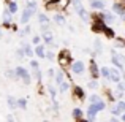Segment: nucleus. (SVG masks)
I'll return each mask as SVG.
<instances>
[{
    "label": "nucleus",
    "instance_id": "nucleus-19",
    "mask_svg": "<svg viewBox=\"0 0 125 122\" xmlns=\"http://www.w3.org/2000/svg\"><path fill=\"white\" fill-rule=\"evenodd\" d=\"M33 51H35V55H37V57L46 59V46L44 44H37L33 48Z\"/></svg>",
    "mask_w": 125,
    "mask_h": 122
},
{
    "label": "nucleus",
    "instance_id": "nucleus-39",
    "mask_svg": "<svg viewBox=\"0 0 125 122\" xmlns=\"http://www.w3.org/2000/svg\"><path fill=\"white\" fill-rule=\"evenodd\" d=\"M51 30V24H40V32L44 33V32H49Z\"/></svg>",
    "mask_w": 125,
    "mask_h": 122
},
{
    "label": "nucleus",
    "instance_id": "nucleus-33",
    "mask_svg": "<svg viewBox=\"0 0 125 122\" xmlns=\"http://www.w3.org/2000/svg\"><path fill=\"white\" fill-rule=\"evenodd\" d=\"M48 92H49V95H51V100H55V95H57V89L52 87V84H49V86H48Z\"/></svg>",
    "mask_w": 125,
    "mask_h": 122
},
{
    "label": "nucleus",
    "instance_id": "nucleus-12",
    "mask_svg": "<svg viewBox=\"0 0 125 122\" xmlns=\"http://www.w3.org/2000/svg\"><path fill=\"white\" fill-rule=\"evenodd\" d=\"M21 48L24 49V54H25V57H29V59H32L35 55V51H33V48L30 46V43L29 41H25V40H22L21 41Z\"/></svg>",
    "mask_w": 125,
    "mask_h": 122
},
{
    "label": "nucleus",
    "instance_id": "nucleus-4",
    "mask_svg": "<svg viewBox=\"0 0 125 122\" xmlns=\"http://www.w3.org/2000/svg\"><path fill=\"white\" fill-rule=\"evenodd\" d=\"M29 65H30V70H32V78H33L35 81L41 82V78H43V73H41V68H40V62L35 60V59H30V62H29Z\"/></svg>",
    "mask_w": 125,
    "mask_h": 122
},
{
    "label": "nucleus",
    "instance_id": "nucleus-32",
    "mask_svg": "<svg viewBox=\"0 0 125 122\" xmlns=\"http://www.w3.org/2000/svg\"><path fill=\"white\" fill-rule=\"evenodd\" d=\"M87 87L92 89V90H94V89H98V87H100V84H98V79H89Z\"/></svg>",
    "mask_w": 125,
    "mask_h": 122
},
{
    "label": "nucleus",
    "instance_id": "nucleus-40",
    "mask_svg": "<svg viewBox=\"0 0 125 122\" xmlns=\"http://www.w3.org/2000/svg\"><path fill=\"white\" fill-rule=\"evenodd\" d=\"M100 100H101V97H100V95H97V94H92L90 98H89L90 103H97V101H100Z\"/></svg>",
    "mask_w": 125,
    "mask_h": 122
},
{
    "label": "nucleus",
    "instance_id": "nucleus-18",
    "mask_svg": "<svg viewBox=\"0 0 125 122\" xmlns=\"http://www.w3.org/2000/svg\"><path fill=\"white\" fill-rule=\"evenodd\" d=\"M89 5H90L92 10H97V11H103L104 10V2L103 0H90Z\"/></svg>",
    "mask_w": 125,
    "mask_h": 122
},
{
    "label": "nucleus",
    "instance_id": "nucleus-36",
    "mask_svg": "<svg viewBox=\"0 0 125 122\" xmlns=\"http://www.w3.org/2000/svg\"><path fill=\"white\" fill-rule=\"evenodd\" d=\"M41 35H33V37H32V44L33 46H37V44H41Z\"/></svg>",
    "mask_w": 125,
    "mask_h": 122
},
{
    "label": "nucleus",
    "instance_id": "nucleus-11",
    "mask_svg": "<svg viewBox=\"0 0 125 122\" xmlns=\"http://www.w3.org/2000/svg\"><path fill=\"white\" fill-rule=\"evenodd\" d=\"M111 62H113V65L116 68L125 70V67L122 65V62H120V59H119V52H116V49H111Z\"/></svg>",
    "mask_w": 125,
    "mask_h": 122
},
{
    "label": "nucleus",
    "instance_id": "nucleus-13",
    "mask_svg": "<svg viewBox=\"0 0 125 122\" xmlns=\"http://www.w3.org/2000/svg\"><path fill=\"white\" fill-rule=\"evenodd\" d=\"M71 89H73L74 98H78V100H81V101L85 100V90H84V87H81V86H73Z\"/></svg>",
    "mask_w": 125,
    "mask_h": 122
},
{
    "label": "nucleus",
    "instance_id": "nucleus-24",
    "mask_svg": "<svg viewBox=\"0 0 125 122\" xmlns=\"http://www.w3.org/2000/svg\"><path fill=\"white\" fill-rule=\"evenodd\" d=\"M37 19H38V24H51V18L46 13H38Z\"/></svg>",
    "mask_w": 125,
    "mask_h": 122
},
{
    "label": "nucleus",
    "instance_id": "nucleus-20",
    "mask_svg": "<svg viewBox=\"0 0 125 122\" xmlns=\"http://www.w3.org/2000/svg\"><path fill=\"white\" fill-rule=\"evenodd\" d=\"M32 16H33V14H32V13L29 11L27 8H24V11H22V14H21V24H22V25H27L29 22H30Z\"/></svg>",
    "mask_w": 125,
    "mask_h": 122
},
{
    "label": "nucleus",
    "instance_id": "nucleus-30",
    "mask_svg": "<svg viewBox=\"0 0 125 122\" xmlns=\"http://www.w3.org/2000/svg\"><path fill=\"white\" fill-rule=\"evenodd\" d=\"M114 46H116V48H119V49L125 48V37H124V38L116 37V40H114Z\"/></svg>",
    "mask_w": 125,
    "mask_h": 122
},
{
    "label": "nucleus",
    "instance_id": "nucleus-2",
    "mask_svg": "<svg viewBox=\"0 0 125 122\" xmlns=\"http://www.w3.org/2000/svg\"><path fill=\"white\" fill-rule=\"evenodd\" d=\"M57 60H59V64H60L62 68L73 64V57H71L70 49H65V48L60 49V51H59V55H57Z\"/></svg>",
    "mask_w": 125,
    "mask_h": 122
},
{
    "label": "nucleus",
    "instance_id": "nucleus-48",
    "mask_svg": "<svg viewBox=\"0 0 125 122\" xmlns=\"http://www.w3.org/2000/svg\"><path fill=\"white\" fill-rule=\"evenodd\" d=\"M120 121H122V122H125V113L122 114V116H120Z\"/></svg>",
    "mask_w": 125,
    "mask_h": 122
},
{
    "label": "nucleus",
    "instance_id": "nucleus-1",
    "mask_svg": "<svg viewBox=\"0 0 125 122\" xmlns=\"http://www.w3.org/2000/svg\"><path fill=\"white\" fill-rule=\"evenodd\" d=\"M14 73H16L18 81H22L25 86H29V84L32 82V75H30V71H29L25 67H22V65H18V67L14 68Z\"/></svg>",
    "mask_w": 125,
    "mask_h": 122
},
{
    "label": "nucleus",
    "instance_id": "nucleus-5",
    "mask_svg": "<svg viewBox=\"0 0 125 122\" xmlns=\"http://www.w3.org/2000/svg\"><path fill=\"white\" fill-rule=\"evenodd\" d=\"M70 71H71V75H74V76H81V75H84V71H85V64L83 60H73V64L70 65Z\"/></svg>",
    "mask_w": 125,
    "mask_h": 122
},
{
    "label": "nucleus",
    "instance_id": "nucleus-41",
    "mask_svg": "<svg viewBox=\"0 0 125 122\" xmlns=\"http://www.w3.org/2000/svg\"><path fill=\"white\" fill-rule=\"evenodd\" d=\"M51 105H52V111L55 114H59V101L57 100H51Z\"/></svg>",
    "mask_w": 125,
    "mask_h": 122
},
{
    "label": "nucleus",
    "instance_id": "nucleus-47",
    "mask_svg": "<svg viewBox=\"0 0 125 122\" xmlns=\"http://www.w3.org/2000/svg\"><path fill=\"white\" fill-rule=\"evenodd\" d=\"M2 35H3V27L0 25V38H2Z\"/></svg>",
    "mask_w": 125,
    "mask_h": 122
},
{
    "label": "nucleus",
    "instance_id": "nucleus-8",
    "mask_svg": "<svg viewBox=\"0 0 125 122\" xmlns=\"http://www.w3.org/2000/svg\"><path fill=\"white\" fill-rule=\"evenodd\" d=\"M111 11L114 13V14L120 16L122 19H125V3H122L119 0V2H114L113 3V8H111Z\"/></svg>",
    "mask_w": 125,
    "mask_h": 122
},
{
    "label": "nucleus",
    "instance_id": "nucleus-16",
    "mask_svg": "<svg viewBox=\"0 0 125 122\" xmlns=\"http://www.w3.org/2000/svg\"><path fill=\"white\" fill-rule=\"evenodd\" d=\"M25 8L32 13V14H38V3L35 0H25Z\"/></svg>",
    "mask_w": 125,
    "mask_h": 122
},
{
    "label": "nucleus",
    "instance_id": "nucleus-31",
    "mask_svg": "<svg viewBox=\"0 0 125 122\" xmlns=\"http://www.w3.org/2000/svg\"><path fill=\"white\" fill-rule=\"evenodd\" d=\"M90 105H94L95 108H97V111L100 113V111H103L104 108H106V103H104L103 100H100V101H97V103H90Z\"/></svg>",
    "mask_w": 125,
    "mask_h": 122
},
{
    "label": "nucleus",
    "instance_id": "nucleus-34",
    "mask_svg": "<svg viewBox=\"0 0 125 122\" xmlns=\"http://www.w3.org/2000/svg\"><path fill=\"white\" fill-rule=\"evenodd\" d=\"M5 76L8 78V79H13V81H18V78H16V73H14V70H6Z\"/></svg>",
    "mask_w": 125,
    "mask_h": 122
},
{
    "label": "nucleus",
    "instance_id": "nucleus-23",
    "mask_svg": "<svg viewBox=\"0 0 125 122\" xmlns=\"http://www.w3.org/2000/svg\"><path fill=\"white\" fill-rule=\"evenodd\" d=\"M70 89H71V81H68V79H65L63 82L59 84V92H60V94H65V92H68Z\"/></svg>",
    "mask_w": 125,
    "mask_h": 122
},
{
    "label": "nucleus",
    "instance_id": "nucleus-28",
    "mask_svg": "<svg viewBox=\"0 0 125 122\" xmlns=\"http://www.w3.org/2000/svg\"><path fill=\"white\" fill-rule=\"evenodd\" d=\"M100 75L103 79L109 81V75H111V68L109 67H100Z\"/></svg>",
    "mask_w": 125,
    "mask_h": 122
},
{
    "label": "nucleus",
    "instance_id": "nucleus-10",
    "mask_svg": "<svg viewBox=\"0 0 125 122\" xmlns=\"http://www.w3.org/2000/svg\"><path fill=\"white\" fill-rule=\"evenodd\" d=\"M41 40L48 48H52V46H54V33H52V30L41 33Z\"/></svg>",
    "mask_w": 125,
    "mask_h": 122
},
{
    "label": "nucleus",
    "instance_id": "nucleus-7",
    "mask_svg": "<svg viewBox=\"0 0 125 122\" xmlns=\"http://www.w3.org/2000/svg\"><path fill=\"white\" fill-rule=\"evenodd\" d=\"M125 113V101L124 100H117L116 103L113 105V108H111V114L113 116H122V114Z\"/></svg>",
    "mask_w": 125,
    "mask_h": 122
},
{
    "label": "nucleus",
    "instance_id": "nucleus-26",
    "mask_svg": "<svg viewBox=\"0 0 125 122\" xmlns=\"http://www.w3.org/2000/svg\"><path fill=\"white\" fill-rule=\"evenodd\" d=\"M84 111L83 110H81V108H73V111H71V116H73V119L74 121H79V119H83V117H84Z\"/></svg>",
    "mask_w": 125,
    "mask_h": 122
},
{
    "label": "nucleus",
    "instance_id": "nucleus-22",
    "mask_svg": "<svg viewBox=\"0 0 125 122\" xmlns=\"http://www.w3.org/2000/svg\"><path fill=\"white\" fill-rule=\"evenodd\" d=\"M6 105H8V108L11 111H16L18 110V98H14L13 95H8L6 97Z\"/></svg>",
    "mask_w": 125,
    "mask_h": 122
},
{
    "label": "nucleus",
    "instance_id": "nucleus-46",
    "mask_svg": "<svg viewBox=\"0 0 125 122\" xmlns=\"http://www.w3.org/2000/svg\"><path fill=\"white\" fill-rule=\"evenodd\" d=\"M76 122H90V121H89V119H84V117H83V119H79V121H76Z\"/></svg>",
    "mask_w": 125,
    "mask_h": 122
},
{
    "label": "nucleus",
    "instance_id": "nucleus-49",
    "mask_svg": "<svg viewBox=\"0 0 125 122\" xmlns=\"http://www.w3.org/2000/svg\"><path fill=\"white\" fill-rule=\"evenodd\" d=\"M43 122H49V121H43Z\"/></svg>",
    "mask_w": 125,
    "mask_h": 122
},
{
    "label": "nucleus",
    "instance_id": "nucleus-21",
    "mask_svg": "<svg viewBox=\"0 0 125 122\" xmlns=\"http://www.w3.org/2000/svg\"><path fill=\"white\" fill-rule=\"evenodd\" d=\"M65 70L63 68H59V70H55V76H54V81H55V84H60V82H63L65 81Z\"/></svg>",
    "mask_w": 125,
    "mask_h": 122
},
{
    "label": "nucleus",
    "instance_id": "nucleus-38",
    "mask_svg": "<svg viewBox=\"0 0 125 122\" xmlns=\"http://www.w3.org/2000/svg\"><path fill=\"white\" fill-rule=\"evenodd\" d=\"M46 76L49 78L51 81H54V76H55V70L54 68H48V71H46Z\"/></svg>",
    "mask_w": 125,
    "mask_h": 122
},
{
    "label": "nucleus",
    "instance_id": "nucleus-27",
    "mask_svg": "<svg viewBox=\"0 0 125 122\" xmlns=\"http://www.w3.org/2000/svg\"><path fill=\"white\" fill-rule=\"evenodd\" d=\"M94 51L97 52V55H101V54H103V44H101V40H100V38H95V41H94Z\"/></svg>",
    "mask_w": 125,
    "mask_h": 122
},
{
    "label": "nucleus",
    "instance_id": "nucleus-17",
    "mask_svg": "<svg viewBox=\"0 0 125 122\" xmlns=\"http://www.w3.org/2000/svg\"><path fill=\"white\" fill-rule=\"evenodd\" d=\"M52 21H54L57 25H60V27L67 25V19H65V16L62 14V13H55V14H52Z\"/></svg>",
    "mask_w": 125,
    "mask_h": 122
},
{
    "label": "nucleus",
    "instance_id": "nucleus-43",
    "mask_svg": "<svg viewBox=\"0 0 125 122\" xmlns=\"http://www.w3.org/2000/svg\"><path fill=\"white\" fill-rule=\"evenodd\" d=\"M6 122H16V119H14V116H13V113L6 114Z\"/></svg>",
    "mask_w": 125,
    "mask_h": 122
},
{
    "label": "nucleus",
    "instance_id": "nucleus-35",
    "mask_svg": "<svg viewBox=\"0 0 125 122\" xmlns=\"http://www.w3.org/2000/svg\"><path fill=\"white\" fill-rule=\"evenodd\" d=\"M14 55H16V57L19 59V60H22V59L25 57V54H24V49H22V48L16 49V51H14Z\"/></svg>",
    "mask_w": 125,
    "mask_h": 122
},
{
    "label": "nucleus",
    "instance_id": "nucleus-6",
    "mask_svg": "<svg viewBox=\"0 0 125 122\" xmlns=\"http://www.w3.org/2000/svg\"><path fill=\"white\" fill-rule=\"evenodd\" d=\"M89 73H90V79H98L101 76L100 75V67H98L97 60L95 59H90L89 62Z\"/></svg>",
    "mask_w": 125,
    "mask_h": 122
},
{
    "label": "nucleus",
    "instance_id": "nucleus-3",
    "mask_svg": "<svg viewBox=\"0 0 125 122\" xmlns=\"http://www.w3.org/2000/svg\"><path fill=\"white\" fill-rule=\"evenodd\" d=\"M73 5H74V11H76V14L79 16L84 22H89V21H90V14H89V11L83 6L81 0H73Z\"/></svg>",
    "mask_w": 125,
    "mask_h": 122
},
{
    "label": "nucleus",
    "instance_id": "nucleus-42",
    "mask_svg": "<svg viewBox=\"0 0 125 122\" xmlns=\"http://www.w3.org/2000/svg\"><path fill=\"white\" fill-rule=\"evenodd\" d=\"M52 59H54V52H52V49H46V60L52 62Z\"/></svg>",
    "mask_w": 125,
    "mask_h": 122
},
{
    "label": "nucleus",
    "instance_id": "nucleus-9",
    "mask_svg": "<svg viewBox=\"0 0 125 122\" xmlns=\"http://www.w3.org/2000/svg\"><path fill=\"white\" fill-rule=\"evenodd\" d=\"M100 16H101V19H103V22L104 24H108V25H111L114 21H116V14H114L113 11H100Z\"/></svg>",
    "mask_w": 125,
    "mask_h": 122
},
{
    "label": "nucleus",
    "instance_id": "nucleus-25",
    "mask_svg": "<svg viewBox=\"0 0 125 122\" xmlns=\"http://www.w3.org/2000/svg\"><path fill=\"white\" fill-rule=\"evenodd\" d=\"M103 35L106 38H109V40H114V38H116V32H114V29L111 27V25H106V27H104Z\"/></svg>",
    "mask_w": 125,
    "mask_h": 122
},
{
    "label": "nucleus",
    "instance_id": "nucleus-50",
    "mask_svg": "<svg viewBox=\"0 0 125 122\" xmlns=\"http://www.w3.org/2000/svg\"><path fill=\"white\" fill-rule=\"evenodd\" d=\"M124 3H125V0H124Z\"/></svg>",
    "mask_w": 125,
    "mask_h": 122
},
{
    "label": "nucleus",
    "instance_id": "nucleus-44",
    "mask_svg": "<svg viewBox=\"0 0 125 122\" xmlns=\"http://www.w3.org/2000/svg\"><path fill=\"white\" fill-rule=\"evenodd\" d=\"M119 59H120V62H122V65L125 67V54H119Z\"/></svg>",
    "mask_w": 125,
    "mask_h": 122
},
{
    "label": "nucleus",
    "instance_id": "nucleus-45",
    "mask_svg": "<svg viewBox=\"0 0 125 122\" xmlns=\"http://www.w3.org/2000/svg\"><path fill=\"white\" fill-rule=\"evenodd\" d=\"M109 122H122V121H120V119H117L116 116H113V117L109 119Z\"/></svg>",
    "mask_w": 125,
    "mask_h": 122
},
{
    "label": "nucleus",
    "instance_id": "nucleus-29",
    "mask_svg": "<svg viewBox=\"0 0 125 122\" xmlns=\"http://www.w3.org/2000/svg\"><path fill=\"white\" fill-rule=\"evenodd\" d=\"M18 110H21V111H25L27 110V98H18Z\"/></svg>",
    "mask_w": 125,
    "mask_h": 122
},
{
    "label": "nucleus",
    "instance_id": "nucleus-14",
    "mask_svg": "<svg viewBox=\"0 0 125 122\" xmlns=\"http://www.w3.org/2000/svg\"><path fill=\"white\" fill-rule=\"evenodd\" d=\"M109 81H111V82H116V84L122 81V73H120V70H119V68H116V67H114V68H111Z\"/></svg>",
    "mask_w": 125,
    "mask_h": 122
},
{
    "label": "nucleus",
    "instance_id": "nucleus-15",
    "mask_svg": "<svg viewBox=\"0 0 125 122\" xmlns=\"http://www.w3.org/2000/svg\"><path fill=\"white\" fill-rule=\"evenodd\" d=\"M5 3H6V10H8L13 16L19 11V5H18V2H16V0H5Z\"/></svg>",
    "mask_w": 125,
    "mask_h": 122
},
{
    "label": "nucleus",
    "instance_id": "nucleus-37",
    "mask_svg": "<svg viewBox=\"0 0 125 122\" xmlns=\"http://www.w3.org/2000/svg\"><path fill=\"white\" fill-rule=\"evenodd\" d=\"M30 33H32V27H30V24L24 25V30L21 32V37H24V35H30Z\"/></svg>",
    "mask_w": 125,
    "mask_h": 122
}]
</instances>
